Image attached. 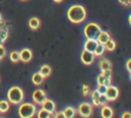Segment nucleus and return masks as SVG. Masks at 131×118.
I'll return each instance as SVG.
<instances>
[{"label":"nucleus","instance_id":"obj_6","mask_svg":"<svg viewBox=\"0 0 131 118\" xmlns=\"http://www.w3.org/2000/svg\"><path fill=\"white\" fill-rule=\"evenodd\" d=\"M119 93H120V91H119L118 87L115 86V85L110 84L108 86H106V90H105V93L104 94H105L106 99L108 100V102H113V101H115V100L118 99Z\"/></svg>","mask_w":131,"mask_h":118},{"label":"nucleus","instance_id":"obj_40","mask_svg":"<svg viewBox=\"0 0 131 118\" xmlns=\"http://www.w3.org/2000/svg\"><path fill=\"white\" fill-rule=\"evenodd\" d=\"M1 118H3V117H1Z\"/></svg>","mask_w":131,"mask_h":118},{"label":"nucleus","instance_id":"obj_21","mask_svg":"<svg viewBox=\"0 0 131 118\" xmlns=\"http://www.w3.org/2000/svg\"><path fill=\"white\" fill-rule=\"evenodd\" d=\"M9 110V102L6 100L0 101V113H6Z\"/></svg>","mask_w":131,"mask_h":118},{"label":"nucleus","instance_id":"obj_32","mask_svg":"<svg viewBox=\"0 0 131 118\" xmlns=\"http://www.w3.org/2000/svg\"><path fill=\"white\" fill-rule=\"evenodd\" d=\"M119 2L125 6H129L131 4V0H119Z\"/></svg>","mask_w":131,"mask_h":118},{"label":"nucleus","instance_id":"obj_3","mask_svg":"<svg viewBox=\"0 0 131 118\" xmlns=\"http://www.w3.org/2000/svg\"><path fill=\"white\" fill-rule=\"evenodd\" d=\"M36 111V106L32 103H20L17 113L20 118H33Z\"/></svg>","mask_w":131,"mask_h":118},{"label":"nucleus","instance_id":"obj_4","mask_svg":"<svg viewBox=\"0 0 131 118\" xmlns=\"http://www.w3.org/2000/svg\"><path fill=\"white\" fill-rule=\"evenodd\" d=\"M101 28L95 23H89L84 27L83 34L86 39H96L99 33L101 32Z\"/></svg>","mask_w":131,"mask_h":118},{"label":"nucleus","instance_id":"obj_18","mask_svg":"<svg viewBox=\"0 0 131 118\" xmlns=\"http://www.w3.org/2000/svg\"><path fill=\"white\" fill-rule=\"evenodd\" d=\"M43 80H44V77L39 73V72H36L33 74L32 76V81L35 85H40L43 83Z\"/></svg>","mask_w":131,"mask_h":118},{"label":"nucleus","instance_id":"obj_34","mask_svg":"<svg viewBox=\"0 0 131 118\" xmlns=\"http://www.w3.org/2000/svg\"><path fill=\"white\" fill-rule=\"evenodd\" d=\"M130 64H131V60L129 58L127 62H126V68H127V71L129 73H131V68H130Z\"/></svg>","mask_w":131,"mask_h":118},{"label":"nucleus","instance_id":"obj_37","mask_svg":"<svg viewBox=\"0 0 131 118\" xmlns=\"http://www.w3.org/2000/svg\"><path fill=\"white\" fill-rule=\"evenodd\" d=\"M53 1H54V2H56V3H59V2H61L62 0H53Z\"/></svg>","mask_w":131,"mask_h":118},{"label":"nucleus","instance_id":"obj_15","mask_svg":"<svg viewBox=\"0 0 131 118\" xmlns=\"http://www.w3.org/2000/svg\"><path fill=\"white\" fill-rule=\"evenodd\" d=\"M29 27H30V29H32V30H37V29H39V27H40V19L38 18V17H36V16H32L30 19H29Z\"/></svg>","mask_w":131,"mask_h":118},{"label":"nucleus","instance_id":"obj_27","mask_svg":"<svg viewBox=\"0 0 131 118\" xmlns=\"http://www.w3.org/2000/svg\"><path fill=\"white\" fill-rule=\"evenodd\" d=\"M82 93H83V95H85V96H87V95L90 93V88H89V85H88V84H84V85L82 86Z\"/></svg>","mask_w":131,"mask_h":118},{"label":"nucleus","instance_id":"obj_12","mask_svg":"<svg viewBox=\"0 0 131 118\" xmlns=\"http://www.w3.org/2000/svg\"><path fill=\"white\" fill-rule=\"evenodd\" d=\"M96 45H97L96 39H86V41L84 42V49L87 51L93 52Z\"/></svg>","mask_w":131,"mask_h":118},{"label":"nucleus","instance_id":"obj_39","mask_svg":"<svg viewBox=\"0 0 131 118\" xmlns=\"http://www.w3.org/2000/svg\"><path fill=\"white\" fill-rule=\"evenodd\" d=\"M21 1H28V0H21Z\"/></svg>","mask_w":131,"mask_h":118},{"label":"nucleus","instance_id":"obj_35","mask_svg":"<svg viewBox=\"0 0 131 118\" xmlns=\"http://www.w3.org/2000/svg\"><path fill=\"white\" fill-rule=\"evenodd\" d=\"M3 43H4V41H3V40L0 38V45H3Z\"/></svg>","mask_w":131,"mask_h":118},{"label":"nucleus","instance_id":"obj_8","mask_svg":"<svg viewBox=\"0 0 131 118\" xmlns=\"http://www.w3.org/2000/svg\"><path fill=\"white\" fill-rule=\"evenodd\" d=\"M95 60V55L93 52H90V51H87V50H83L82 53H81V61L84 65H91Z\"/></svg>","mask_w":131,"mask_h":118},{"label":"nucleus","instance_id":"obj_19","mask_svg":"<svg viewBox=\"0 0 131 118\" xmlns=\"http://www.w3.org/2000/svg\"><path fill=\"white\" fill-rule=\"evenodd\" d=\"M96 81H97V84H102V85L108 86V85L111 84V82H112V79H108V78L104 77L102 74H100V75L97 76Z\"/></svg>","mask_w":131,"mask_h":118},{"label":"nucleus","instance_id":"obj_7","mask_svg":"<svg viewBox=\"0 0 131 118\" xmlns=\"http://www.w3.org/2000/svg\"><path fill=\"white\" fill-rule=\"evenodd\" d=\"M32 97H33V101H34L35 104L41 105L43 103V101L45 99H47V94L43 89H36L33 92V96Z\"/></svg>","mask_w":131,"mask_h":118},{"label":"nucleus","instance_id":"obj_14","mask_svg":"<svg viewBox=\"0 0 131 118\" xmlns=\"http://www.w3.org/2000/svg\"><path fill=\"white\" fill-rule=\"evenodd\" d=\"M61 112L63 113V115H64L66 118H75L76 113H77L76 109H75L74 107H71V106L66 107Z\"/></svg>","mask_w":131,"mask_h":118},{"label":"nucleus","instance_id":"obj_30","mask_svg":"<svg viewBox=\"0 0 131 118\" xmlns=\"http://www.w3.org/2000/svg\"><path fill=\"white\" fill-rule=\"evenodd\" d=\"M6 54V49L3 45H0V60H2Z\"/></svg>","mask_w":131,"mask_h":118},{"label":"nucleus","instance_id":"obj_9","mask_svg":"<svg viewBox=\"0 0 131 118\" xmlns=\"http://www.w3.org/2000/svg\"><path fill=\"white\" fill-rule=\"evenodd\" d=\"M41 108H43V109H45L46 111H48L51 115L55 112V110H56V105H55V103L52 101V100H50V99H45L44 101H43V103L41 104Z\"/></svg>","mask_w":131,"mask_h":118},{"label":"nucleus","instance_id":"obj_33","mask_svg":"<svg viewBox=\"0 0 131 118\" xmlns=\"http://www.w3.org/2000/svg\"><path fill=\"white\" fill-rule=\"evenodd\" d=\"M121 118H131V114H130V112H124L123 114H122V116H121Z\"/></svg>","mask_w":131,"mask_h":118},{"label":"nucleus","instance_id":"obj_13","mask_svg":"<svg viewBox=\"0 0 131 118\" xmlns=\"http://www.w3.org/2000/svg\"><path fill=\"white\" fill-rule=\"evenodd\" d=\"M111 38V35L106 32V31H101L100 33H99V35L97 36V38H96V41H97V43H99V44H105L107 41H108V39Z\"/></svg>","mask_w":131,"mask_h":118},{"label":"nucleus","instance_id":"obj_29","mask_svg":"<svg viewBox=\"0 0 131 118\" xmlns=\"http://www.w3.org/2000/svg\"><path fill=\"white\" fill-rule=\"evenodd\" d=\"M101 74H102L104 77L108 78V79H112V77H113V72H112V70H105V71H101Z\"/></svg>","mask_w":131,"mask_h":118},{"label":"nucleus","instance_id":"obj_26","mask_svg":"<svg viewBox=\"0 0 131 118\" xmlns=\"http://www.w3.org/2000/svg\"><path fill=\"white\" fill-rule=\"evenodd\" d=\"M107 103H108V100L106 99L105 94L104 93L103 94H99V97H98V104H99V106H104Z\"/></svg>","mask_w":131,"mask_h":118},{"label":"nucleus","instance_id":"obj_36","mask_svg":"<svg viewBox=\"0 0 131 118\" xmlns=\"http://www.w3.org/2000/svg\"><path fill=\"white\" fill-rule=\"evenodd\" d=\"M128 21H129V24L131 25V15H129V18H128Z\"/></svg>","mask_w":131,"mask_h":118},{"label":"nucleus","instance_id":"obj_38","mask_svg":"<svg viewBox=\"0 0 131 118\" xmlns=\"http://www.w3.org/2000/svg\"><path fill=\"white\" fill-rule=\"evenodd\" d=\"M1 24H2V15L0 14V25H1Z\"/></svg>","mask_w":131,"mask_h":118},{"label":"nucleus","instance_id":"obj_10","mask_svg":"<svg viewBox=\"0 0 131 118\" xmlns=\"http://www.w3.org/2000/svg\"><path fill=\"white\" fill-rule=\"evenodd\" d=\"M18 52H19V61L24 63H29L33 57V52L29 48H24Z\"/></svg>","mask_w":131,"mask_h":118},{"label":"nucleus","instance_id":"obj_17","mask_svg":"<svg viewBox=\"0 0 131 118\" xmlns=\"http://www.w3.org/2000/svg\"><path fill=\"white\" fill-rule=\"evenodd\" d=\"M39 73H40L44 78L49 77L50 74H51V68H50V66H48V65H43V66H41V68H40V70H39Z\"/></svg>","mask_w":131,"mask_h":118},{"label":"nucleus","instance_id":"obj_22","mask_svg":"<svg viewBox=\"0 0 131 118\" xmlns=\"http://www.w3.org/2000/svg\"><path fill=\"white\" fill-rule=\"evenodd\" d=\"M116 45H117V44H116L115 40H114V39H112V38H110V39H108V41L104 44V47H105V50L113 51V50H115Z\"/></svg>","mask_w":131,"mask_h":118},{"label":"nucleus","instance_id":"obj_23","mask_svg":"<svg viewBox=\"0 0 131 118\" xmlns=\"http://www.w3.org/2000/svg\"><path fill=\"white\" fill-rule=\"evenodd\" d=\"M37 117H38V118H50V117H51V114H50L48 111H46L45 109L41 108V109L37 112Z\"/></svg>","mask_w":131,"mask_h":118},{"label":"nucleus","instance_id":"obj_24","mask_svg":"<svg viewBox=\"0 0 131 118\" xmlns=\"http://www.w3.org/2000/svg\"><path fill=\"white\" fill-rule=\"evenodd\" d=\"M9 58L12 63H17L19 62V52L17 50H13L9 53Z\"/></svg>","mask_w":131,"mask_h":118},{"label":"nucleus","instance_id":"obj_28","mask_svg":"<svg viewBox=\"0 0 131 118\" xmlns=\"http://www.w3.org/2000/svg\"><path fill=\"white\" fill-rule=\"evenodd\" d=\"M96 90H97L100 94H103V93H105L106 86H105V85H102V84H97V88H96Z\"/></svg>","mask_w":131,"mask_h":118},{"label":"nucleus","instance_id":"obj_20","mask_svg":"<svg viewBox=\"0 0 131 118\" xmlns=\"http://www.w3.org/2000/svg\"><path fill=\"white\" fill-rule=\"evenodd\" d=\"M104 52H105V47H104V45L97 43V45H96V47H95V49H94V51H93L94 55H95V56H101Z\"/></svg>","mask_w":131,"mask_h":118},{"label":"nucleus","instance_id":"obj_16","mask_svg":"<svg viewBox=\"0 0 131 118\" xmlns=\"http://www.w3.org/2000/svg\"><path fill=\"white\" fill-rule=\"evenodd\" d=\"M99 68L101 71H105V70H112V63L107 60V58H102L99 62Z\"/></svg>","mask_w":131,"mask_h":118},{"label":"nucleus","instance_id":"obj_5","mask_svg":"<svg viewBox=\"0 0 131 118\" xmlns=\"http://www.w3.org/2000/svg\"><path fill=\"white\" fill-rule=\"evenodd\" d=\"M92 112H93V106L90 103L83 102L78 107V113L83 118H89L92 115Z\"/></svg>","mask_w":131,"mask_h":118},{"label":"nucleus","instance_id":"obj_31","mask_svg":"<svg viewBox=\"0 0 131 118\" xmlns=\"http://www.w3.org/2000/svg\"><path fill=\"white\" fill-rule=\"evenodd\" d=\"M53 114H54V117L53 118H66L62 112H54Z\"/></svg>","mask_w":131,"mask_h":118},{"label":"nucleus","instance_id":"obj_1","mask_svg":"<svg viewBox=\"0 0 131 118\" xmlns=\"http://www.w3.org/2000/svg\"><path fill=\"white\" fill-rule=\"evenodd\" d=\"M86 15H87V12H86L85 7L80 5V4H76V5L71 6L67 12V16H68L69 21L71 23H74V24L83 23L86 18Z\"/></svg>","mask_w":131,"mask_h":118},{"label":"nucleus","instance_id":"obj_25","mask_svg":"<svg viewBox=\"0 0 131 118\" xmlns=\"http://www.w3.org/2000/svg\"><path fill=\"white\" fill-rule=\"evenodd\" d=\"M99 92L95 89V90H93L92 92H91V100H92V104L94 105V106H99V104H98V97H99Z\"/></svg>","mask_w":131,"mask_h":118},{"label":"nucleus","instance_id":"obj_2","mask_svg":"<svg viewBox=\"0 0 131 118\" xmlns=\"http://www.w3.org/2000/svg\"><path fill=\"white\" fill-rule=\"evenodd\" d=\"M24 91L19 86H11L7 91L8 102L13 105H19L24 101Z\"/></svg>","mask_w":131,"mask_h":118},{"label":"nucleus","instance_id":"obj_11","mask_svg":"<svg viewBox=\"0 0 131 118\" xmlns=\"http://www.w3.org/2000/svg\"><path fill=\"white\" fill-rule=\"evenodd\" d=\"M100 115H101V118H113L114 110L112 107L104 105V106H102V108L100 110Z\"/></svg>","mask_w":131,"mask_h":118}]
</instances>
